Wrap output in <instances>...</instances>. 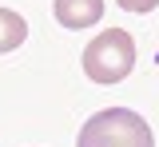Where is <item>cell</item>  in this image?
Segmentation results:
<instances>
[{
	"instance_id": "6da1fadb",
	"label": "cell",
	"mask_w": 159,
	"mask_h": 147,
	"mask_svg": "<svg viewBox=\"0 0 159 147\" xmlns=\"http://www.w3.org/2000/svg\"><path fill=\"white\" fill-rule=\"evenodd\" d=\"M76 147H155L147 119L131 107H103L80 127Z\"/></svg>"
},
{
	"instance_id": "7a4b0ae2",
	"label": "cell",
	"mask_w": 159,
	"mask_h": 147,
	"mask_svg": "<svg viewBox=\"0 0 159 147\" xmlns=\"http://www.w3.org/2000/svg\"><path fill=\"white\" fill-rule=\"evenodd\" d=\"M135 68V40L123 28H103L84 48V72L92 84H119Z\"/></svg>"
},
{
	"instance_id": "3957f363",
	"label": "cell",
	"mask_w": 159,
	"mask_h": 147,
	"mask_svg": "<svg viewBox=\"0 0 159 147\" xmlns=\"http://www.w3.org/2000/svg\"><path fill=\"white\" fill-rule=\"evenodd\" d=\"M52 12L64 28L80 32V28H92V24L103 20V0H56Z\"/></svg>"
},
{
	"instance_id": "277c9868",
	"label": "cell",
	"mask_w": 159,
	"mask_h": 147,
	"mask_svg": "<svg viewBox=\"0 0 159 147\" xmlns=\"http://www.w3.org/2000/svg\"><path fill=\"white\" fill-rule=\"evenodd\" d=\"M24 36H28L24 16L12 12V8H0V52H16L20 44H24Z\"/></svg>"
},
{
	"instance_id": "5b68a950",
	"label": "cell",
	"mask_w": 159,
	"mask_h": 147,
	"mask_svg": "<svg viewBox=\"0 0 159 147\" xmlns=\"http://www.w3.org/2000/svg\"><path fill=\"white\" fill-rule=\"evenodd\" d=\"M119 8H127V12H151L159 0H116Z\"/></svg>"
}]
</instances>
